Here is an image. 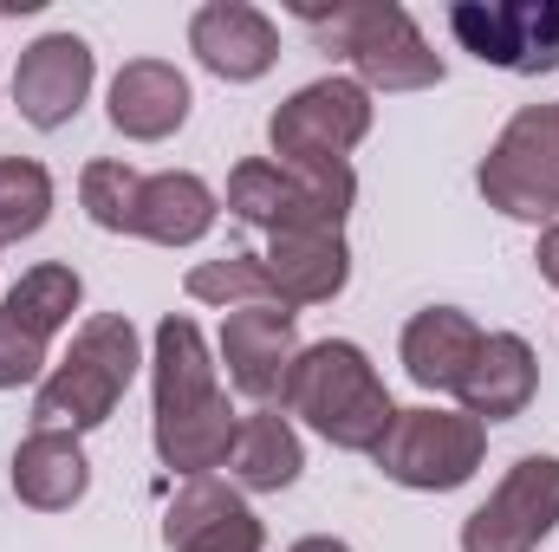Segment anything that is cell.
Returning a JSON list of instances; mask_svg holds the SVG:
<instances>
[{
  "label": "cell",
  "instance_id": "6",
  "mask_svg": "<svg viewBox=\"0 0 559 552\" xmlns=\"http://www.w3.org/2000/svg\"><path fill=\"white\" fill-rule=\"evenodd\" d=\"M488 208H501L508 221H559V137H554V105H527L501 124V137L488 143L481 169H475Z\"/></svg>",
  "mask_w": 559,
  "mask_h": 552
},
{
  "label": "cell",
  "instance_id": "20",
  "mask_svg": "<svg viewBox=\"0 0 559 552\" xmlns=\"http://www.w3.org/2000/svg\"><path fill=\"white\" fill-rule=\"evenodd\" d=\"M299 468H306L299 429H293L274 404H261L254 416H241V435H235V455H228V475H235L241 494H280V488L299 481Z\"/></svg>",
  "mask_w": 559,
  "mask_h": 552
},
{
  "label": "cell",
  "instance_id": "12",
  "mask_svg": "<svg viewBox=\"0 0 559 552\" xmlns=\"http://www.w3.org/2000/svg\"><path fill=\"white\" fill-rule=\"evenodd\" d=\"M189 52H195L215 79L254 85V79L274 72L280 26L261 7H248V0H209V7H195V20H189Z\"/></svg>",
  "mask_w": 559,
  "mask_h": 552
},
{
  "label": "cell",
  "instance_id": "11",
  "mask_svg": "<svg viewBox=\"0 0 559 552\" xmlns=\"http://www.w3.org/2000/svg\"><path fill=\"white\" fill-rule=\"evenodd\" d=\"M163 540L169 552H267V527L254 520L248 494L235 481H182V494L163 514Z\"/></svg>",
  "mask_w": 559,
  "mask_h": 552
},
{
  "label": "cell",
  "instance_id": "18",
  "mask_svg": "<svg viewBox=\"0 0 559 552\" xmlns=\"http://www.w3.org/2000/svg\"><path fill=\"white\" fill-rule=\"evenodd\" d=\"M215 215H222V202L195 169H163V176H143L131 235L156 241V248H195L215 228Z\"/></svg>",
  "mask_w": 559,
  "mask_h": 552
},
{
  "label": "cell",
  "instance_id": "1",
  "mask_svg": "<svg viewBox=\"0 0 559 552\" xmlns=\"http://www.w3.org/2000/svg\"><path fill=\"white\" fill-rule=\"evenodd\" d=\"M150 397H156V455L163 468L202 481L215 468H228L235 455V435H241V416L222 397L215 384V358L202 345V325L169 312L156 325V358H150Z\"/></svg>",
  "mask_w": 559,
  "mask_h": 552
},
{
  "label": "cell",
  "instance_id": "10",
  "mask_svg": "<svg viewBox=\"0 0 559 552\" xmlns=\"http://www.w3.org/2000/svg\"><path fill=\"white\" fill-rule=\"evenodd\" d=\"M92 79H98V59L79 33H46L20 52L13 65V105L33 131H59L79 118V105L92 98Z\"/></svg>",
  "mask_w": 559,
  "mask_h": 552
},
{
  "label": "cell",
  "instance_id": "22",
  "mask_svg": "<svg viewBox=\"0 0 559 552\" xmlns=\"http://www.w3.org/2000/svg\"><path fill=\"white\" fill-rule=\"evenodd\" d=\"M189 299L202 305H222V312H241V305H280L274 279H267V261L261 254H222V261H202L189 267ZM293 312V305H286Z\"/></svg>",
  "mask_w": 559,
  "mask_h": 552
},
{
  "label": "cell",
  "instance_id": "24",
  "mask_svg": "<svg viewBox=\"0 0 559 552\" xmlns=\"http://www.w3.org/2000/svg\"><path fill=\"white\" fill-rule=\"evenodd\" d=\"M138 189H143V176L131 163H118V156H98V163H85V176H79V202H85V215H92L105 235H131Z\"/></svg>",
  "mask_w": 559,
  "mask_h": 552
},
{
  "label": "cell",
  "instance_id": "25",
  "mask_svg": "<svg viewBox=\"0 0 559 552\" xmlns=\"http://www.w3.org/2000/svg\"><path fill=\"white\" fill-rule=\"evenodd\" d=\"M46 338H33L26 325H13L0 312V391H20V384H46Z\"/></svg>",
  "mask_w": 559,
  "mask_h": 552
},
{
  "label": "cell",
  "instance_id": "23",
  "mask_svg": "<svg viewBox=\"0 0 559 552\" xmlns=\"http://www.w3.org/2000/svg\"><path fill=\"white\" fill-rule=\"evenodd\" d=\"M52 215V176L33 156H0V248L39 235Z\"/></svg>",
  "mask_w": 559,
  "mask_h": 552
},
{
  "label": "cell",
  "instance_id": "13",
  "mask_svg": "<svg viewBox=\"0 0 559 552\" xmlns=\"http://www.w3.org/2000/svg\"><path fill=\"white\" fill-rule=\"evenodd\" d=\"M293 358H299V332H293L286 305H241L222 319V364H228V384L241 397L274 404L286 391Z\"/></svg>",
  "mask_w": 559,
  "mask_h": 552
},
{
  "label": "cell",
  "instance_id": "28",
  "mask_svg": "<svg viewBox=\"0 0 559 552\" xmlns=\"http://www.w3.org/2000/svg\"><path fill=\"white\" fill-rule=\"evenodd\" d=\"M554 137H559V105H554Z\"/></svg>",
  "mask_w": 559,
  "mask_h": 552
},
{
  "label": "cell",
  "instance_id": "14",
  "mask_svg": "<svg viewBox=\"0 0 559 552\" xmlns=\"http://www.w3.org/2000/svg\"><path fill=\"white\" fill-rule=\"evenodd\" d=\"M534 391H540V358H534V345H527L521 332H488L455 397H462V410L488 429V422H514V416L534 404Z\"/></svg>",
  "mask_w": 559,
  "mask_h": 552
},
{
  "label": "cell",
  "instance_id": "19",
  "mask_svg": "<svg viewBox=\"0 0 559 552\" xmlns=\"http://www.w3.org/2000/svg\"><path fill=\"white\" fill-rule=\"evenodd\" d=\"M267 279L280 305H325L352 279V248L345 235H267Z\"/></svg>",
  "mask_w": 559,
  "mask_h": 552
},
{
  "label": "cell",
  "instance_id": "4",
  "mask_svg": "<svg viewBox=\"0 0 559 552\" xmlns=\"http://www.w3.org/2000/svg\"><path fill=\"white\" fill-rule=\"evenodd\" d=\"M293 13L332 52L352 59L365 92H429V85H442V52H429V39L397 0H338V7L299 0Z\"/></svg>",
  "mask_w": 559,
  "mask_h": 552
},
{
  "label": "cell",
  "instance_id": "8",
  "mask_svg": "<svg viewBox=\"0 0 559 552\" xmlns=\"http://www.w3.org/2000/svg\"><path fill=\"white\" fill-rule=\"evenodd\" d=\"M449 33L481 65H501L521 79L559 65V0H462L449 7Z\"/></svg>",
  "mask_w": 559,
  "mask_h": 552
},
{
  "label": "cell",
  "instance_id": "26",
  "mask_svg": "<svg viewBox=\"0 0 559 552\" xmlns=\"http://www.w3.org/2000/svg\"><path fill=\"white\" fill-rule=\"evenodd\" d=\"M534 261H540V279L547 286H559V221L540 235V248H534Z\"/></svg>",
  "mask_w": 559,
  "mask_h": 552
},
{
  "label": "cell",
  "instance_id": "17",
  "mask_svg": "<svg viewBox=\"0 0 559 552\" xmlns=\"http://www.w3.org/2000/svg\"><path fill=\"white\" fill-rule=\"evenodd\" d=\"M85 488H92V461H85L79 435L26 429V442L13 448V494L33 514H66L72 501H85Z\"/></svg>",
  "mask_w": 559,
  "mask_h": 552
},
{
  "label": "cell",
  "instance_id": "15",
  "mask_svg": "<svg viewBox=\"0 0 559 552\" xmlns=\"http://www.w3.org/2000/svg\"><path fill=\"white\" fill-rule=\"evenodd\" d=\"M189 118V79L169 59H131L111 79V131L131 143H163Z\"/></svg>",
  "mask_w": 559,
  "mask_h": 552
},
{
  "label": "cell",
  "instance_id": "5",
  "mask_svg": "<svg viewBox=\"0 0 559 552\" xmlns=\"http://www.w3.org/2000/svg\"><path fill=\"white\" fill-rule=\"evenodd\" d=\"M488 455V429L468 410H397L384 442L371 448V461L384 468V481L417 488V494H449L462 481H475Z\"/></svg>",
  "mask_w": 559,
  "mask_h": 552
},
{
  "label": "cell",
  "instance_id": "9",
  "mask_svg": "<svg viewBox=\"0 0 559 552\" xmlns=\"http://www.w3.org/2000/svg\"><path fill=\"white\" fill-rule=\"evenodd\" d=\"M559 527V455H521L501 488L462 520V552H540Z\"/></svg>",
  "mask_w": 559,
  "mask_h": 552
},
{
  "label": "cell",
  "instance_id": "2",
  "mask_svg": "<svg viewBox=\"0 0 559 552\" xmlns=\"http://www.w3.org/2000/svg\"><path fill=\"white\" fill-rule=\"evenodd\" d=\"M280 410L299 416L312 435H325L345 455H371L384 442L397 404L352 338H319V345H299L286 391H280Z\"/></svg>",
  "mask_w": 559,
  "mask_h": 552
},
{
  "label": "cell",
  "instance_id": "7",
  "mask_svg": "<svg viewBox=\"0 0 559 552\" xmlns=\"http://www.w3.org/2000/svg\"><path fill=\"white\" fill-rule=\"evenodd\" d=\"M365 137H371V92L358 79H312L267 118L274 163H293V169L345 163Z\"/></svg>",
  "mask_w": 559,
  "mask_h": 552
},
{
  "label": "cell",
  "instance_id": "27",
  "mask_svg": "<svg viewBox=\"0 0 559 552\" xmlns=\"http://www.w3.org/2000/svg\"><path fill=\"white\" fill-rule=\"evenodd\" d=\"M286 552H352L345 540H332V533H312V540H293Z\"/></svg>",
  "mask_w": 559,
  "mask_h": 552
},
{
  "label": "cell",
  "instance_id": "21",
  "mask_svg": "<svg viewBox=\"0 0 559 552\" xmlns=\"http://www.w3.org/2000/svg\"><path fill=\"white\" fill-rule=\"evenodd\" d=\"M79 299H85V279L72 274L66 261H39V267H26V274L7 286L0 312H7L13 325H26L33 338H46V345H52V338L72 325Z\"/></svg>",
  "mask_w": 559,
  "mask_h": 552
},
{
  "label": "cell",
  "instance_id": "3",
  "mask_svg": "<svg viewBox=\"0 0 559 552\" xmlns=\"http://www.w3.org/2000/svg\"><path fill=\"white\" fill-rule=\"evenodd\" d=\"M143 364L138 325L124 312H98L79 325L72 351L46 371L39 397H33V429H66V435H85L98 422H111L131 377Z\"/></svg>",
  "mask_w": 559,
  "mask_h": 552
},
{
  "label": "cell",
  "instance_id": "16",
  "mask_svg": "<svg viewBox=\"0 0 559 552\" xmlns=\"http://www.w3.org/2000/svg\"><path fill=\"white\" fill-rule=\"evenodd\" d=\"M481 325L462 312V305H423L417 319L404 325V371H411V384L417 391H462V377H468V364H475V351H481Z\"/></svg>",
  "mask_w": 559,
  "mask_h": 552
}]
</instances>
